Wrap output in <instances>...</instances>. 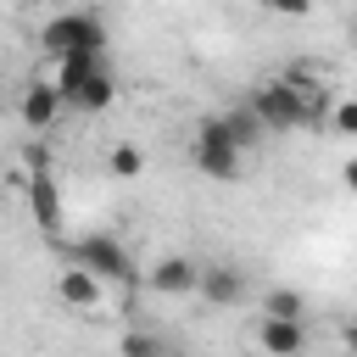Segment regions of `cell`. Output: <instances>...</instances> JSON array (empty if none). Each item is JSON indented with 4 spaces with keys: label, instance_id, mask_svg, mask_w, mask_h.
I'll return each mask as SVG.
<instances>
[{
    "label": "cell",
    "instance_id": "8992f818",
    "mask_svg": "<svg viewBox=\"0 0 357 357\" xmlns=\"http://www.w3.org/2000/svg\"><path fill=\"white\" fill-rule=\"evenodd\" d=\"M56 301L73 312H95L106 301V279H95L84 262H67V268H56Z\"/></svg>",
    "mask_w": 357,
    "mask_h": 357
},
{
    "label": "cell",
    "instance_id": "ba28073f",
    "mask_svg": "<svg viewBox=\"0 0 357 357\" xmlns=\"http://www.w3.org/2000/svg\"><path fill=\"white\" fill-rule=\"evenodd\" d=\"M22 195H28V212H33V223H39V234H61V190H56V178H50V167L45 173H22Z\"/></svg>",
    "mask_w": 357,
    "mask_h": 357
},
{
    "label": "cell",
    "instance_id": "277c9868",
    "mask_svg": "<svg viewBox=\"0 0 357 357\" xmlns=\"http://www.w3.org/2000/svg\"><path fill=\"white\" fill-rule=\"evenodd\" d=\"M73 262H84L95 279H106V284H128L134 279V257H128V245L117 240V234H84L78 245H73Z\"/></svg>",
    "mask_w": 357,
    "mask_h": 357
},
{
    "label": "cell",
    "instance_id": "2e32d148",
    "mask_svg": "<svg viewBox=\"0 0 357 357\" xmlns=\"http://www.w3.org/2000/svg\"><path fill=\"white\" fill-rule=\"evenodd\" d=\"M45 167H50V145L45 139H28L22 145V173H45Z\"/></svg>",
    "mask_w": 357,
    "mask_h": 357
},
{
    "label": "cell",
    "instance_id": "7a4b0ae2",
    "mask_svg": "<svg viewBox=\"0 0 357 357\" xmlns=\"http://www.w3.org/2000/svg\"><path fill=\"white\" fill-rule=\"evenodd\" d=\"M56 89L73 112H106L117 100V84L100 67V56H61L56 61Z\"/></svg>",
    "mask_w": 357,
    "mask_h": 357
},
{
    "label": "cell",
    "instance_id": "9a60e30c",
    "mask_svg": "<svg viewBox=\"0 0 357 357\" xmlns=\"http://www.w3.org/2000/svg\"><path fill=\"white\" fill-rule=\"evenodd\" d=\"M117 346H123L128 357H156V351H167V340H162V335H139V329H128Z\"/></svg>",
    "mask_w": 357,
    "mask_h": 357
},
{
    "label": "cell",
    "instance_id": "8fae6325",
    "mask_svg": "<svg viewBox=\"0 0 357 357\" xmlns=\"http://www.w3.org/2000/svg\"><path fill=\"white\" fill-rule=\"evenodd\" d=\"M218 128H223V139H234V145H240L245 156H251V151H257V145L268 139L262 117H257V112H251L245 100H240V106H223V112H218Z\"/></svg>",
    "mask_w": 357,
    "mask_h": 357
},
{
    "label": "cell",
    "instance_id": "5b68a950",
    "mask_svg": "<svg viewBox=\"0 0 357 357\" xmlns=\"http://www.w3.org/2000/svg\"><path fill=\"white\" fill-rule=\"evenodd\" d=\"M245 290H251L245 268H234V262H201V273H195V296L206 307H240Z\"/></svg>",
    "mask_w": 357,
    "mask_h": 357
},
{
    "label": "cell",
    "instance_id": "4fadbf2b",
    "mask_svg": "<svg viewBox=\"0 0 357 357\" xmlns=\"http://www.w3.org/2000/svg\"><path fill=\"white\" fill-rule=\"evenodd\" d=\"M106 167H112V178H139L145 173V151L139 145H112V156H106Z\"/></svg>",
    "mask_w": 357,
    "mask_h": 357
},
{
    "label": "cell",
    "instance_id": "30bf717a",
    "mask_svg": "<svg viewBox=\"0 0 357 357\" xmlns=\"http://www.w3.org/2000/svg\"><path fill=\"white\" fill-rule=\"evenodd\" d=\"M195 273H201V262H195V257H184V251H173V257L151 262L145 284H151L156 296H195Z\"/></svg>",
    "mask_w": 357,
    "mask_h": 357
},
{
    "label": "cell",
    "instance_id": "5bb4252c",
    "mask_svg": "<svg viewBox=\"0 0 357 357\" xmlns=\"http://www.w3.org/2000/svg\"><path fill=\"white\" fill-rule=\"evenodd\" d=\"M324 117H329V134H335V139H351V134H357V106H351V100H329Z\"/></svg>",
    "mask_w": 357,
    "mask_h": 357
},
{
    "label": "cell",
    "instance_id": "52a82bcc",
    "mask_svg": "<svg viewBox=\"0 0 357 357\" xmlns=\"http://www.w3.org/2000/svg\"><path fill=\"white\" fill-rule=\"evenodd\" d=\"M61 112H67V100H61V89H56V78H50V84H45V78H33V84L22 89V100H17V117H22V128H28V134H45Z\"/></svg>",
    "mask_w": 357,
    "mask_h": 357
},
{
    "label": "cell",
    "instance_id": "e0dca14e",
    "mask_svg": "<svg viewBox=\"0 0 357 357\" xmlns=\"http://www.w3.org/2000/svg\"><path fill=\"white\" fill-rule=\"evenodd\" d=\"M262 6L279 17H312V0H262Z\"/></svg>",
    "mask_w": 357,
    "mask_h": 357
},
{
    "label": "cell",
    "instance_id": "7c38bea8",
    "mask_svg": "<svg viewBox=\"0 0 357 357\" xmlns=\"http://www.w3.org/2000/svg\"><path fill=\"white\" fill-rule=\"evenodd\" d=\"M262 312H273V318H307V296L296 284H273L262 296Z\"/></svg>",
    "mask_w": 357,
    "mask_h": 357
},
{
    "label": "cell",
    "instance_id": "9c48e42d",
    "mask_svg": "<svg viewBox=\"0 0 357 357\" xmlns=\"http://www.w3.org/2000/svg\"><path fill=\"white\" fill-rule=\"evenodd\" d=\"M257 346H262L268 357H301V351H307V318H273V312H262Z\"/></svg>",
    "mask_w": 357,
    "mask_h": 357
},
{
    "label": "cell",
    "instance_id": "3957f363",
    "mask_svg": "<svg viewBox=\"0 0 357 357\" xmlns=\"http://www.w3.org/2000/svg\"><path fill=\"white\" fill-rule=\"evenodd\" d=\"M190 162H195L206 178L234 184V178H240V167H245V151H240L234 139H223L218 117H201V128H195V139H190Z\"/></svg>",
    "mask_w": 357,
    "mask_h": 357
},
{
    "label": "cell",
    "instance_id": "6da1fadb",
    "mask_svg": "<svg viewBox=\"0 0 357 357\" xmlns=\"http://www.w3.org/2000/svg\"><path fill=\"white\" fill-rule=\"evenodd\" d=\"M39 50L50 61H61V56H100L106 50V17L100 11H56L39 28Z\"/></svg>",
    "mask_w": 357,
    "mask_h": 357
}]
</instances>
